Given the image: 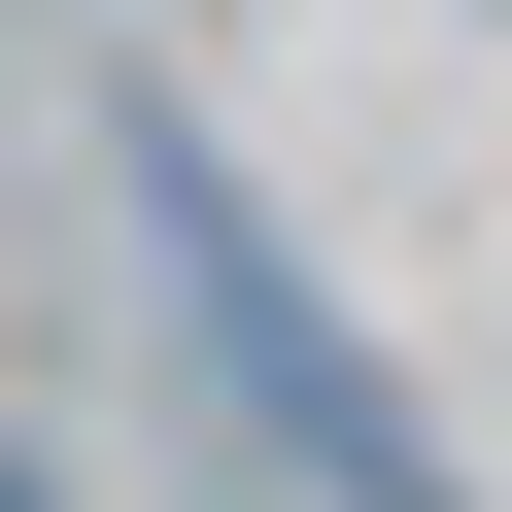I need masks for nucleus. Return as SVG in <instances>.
<instances>
[{"mask_svg": "<svg viewBox=\"0 0 512 512\" xmlns=\"http://www.w3.org/2000/svg\"><path fill=\"white\" fill-rule=\"evenodd\" d=\"M137 205H171V342H205V410H239V478H274V512H444V444H410V410H376V342L308 308V239L239 205L205 137H137Z\"/></svg>", "mask_w": 512, "mask_h": 512, "instance_id": "1", "label": "nucleus"}, {"mask_svg": "<svg viewBox=\"0 0 512 512\" xmlns=\"http://www.w3.org/2000/svg\"><path fill=\"white\" fill-rule=\"evenodd\" d=\"M0 512H35V478H0Z\"/></svg>", "mask_w": 512, "mask_h": 512, "instance_id": "2", "label": "nucleus"}]
</instances>
